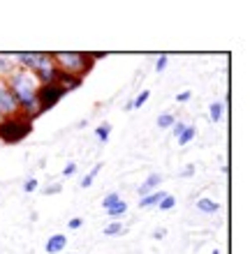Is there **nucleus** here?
<instances>
[{
  "label": "nucleus",
  "instance_id": "obj_31",
  "mask_svg": "<svg viewBox=\"0 0 250 254\" xmlns=\"http://www.w3.org/2000/svg\"><path fill=\"white\" fill-rule=\"evenodd\" d=\"M165 234H167V231H165V229H158L156 234H153V238H158V241H160V238H165Z\"/></svg>",
  "mask_w": 250,
  "mask_h": 254
},
{
  "label": "nucleus",
  "instance_id": "obj_29",
  "mask_svg": "<svg viewBox=\"0 0 250 254\" xmlns=\"http://www.w3.org/2000/svg\"><path fill=\"white\" fill-rule=\"evenodd\" d=\"M181 176L183 178H192V176H195V164H188V167L181 171Z\"/></svg>",
  "mask_w": 250,
  "mask_h": 254
},
{
  "label": "nucleus",
  "instance_id": "obj_1",
  "mask_svg": "<svg viewBox=\"0 0 250 254\" xmlns=\"http://www.w3.org/2000/svg\"><path fill=\"white\" fill-rule=\"evenodd\" d=\"M7 90L14 95V100L19 104L21 114L30 116V118H37V102H35V95H37V88H40V81L35 79V74H30L28 69H21L16 67L9 76L5 79Z\"/></svg>",
  "mask_w": 250,
  "mask_h": 254
},
{
  "label": "nucleus",
  "instance_id": "obj_10",
  "mask_svg": "<svg viewBox=\"0 0 250 254\" xmlns=\"http://www.w3.org/2000/svg\"><path fill=\"white\" fill-rule=\"evenodd\" d=\"M16 69V61L14 56H7V54H0V79L5 81L9 74Z\"/></svg>",
  "mask_w": 250,
  "mask_h": 254
},
{
  "label": "nucleus",
  "instance_id": "obj_8",
  "mask_svg": "<svg viewBox=\"0 0 250 254\" xmlns=\"http://www.w3.org/2000/svg\"><path fill=\"white\" fill-rule=\"evenodd\" d=\"M65 248H68V236L65 234H54L44 243V252L47 254H61Z\"/></svg>",
  "mask_w": 250,
  "mask_h": 254
},
{
  "label": "nucleus",
  "instance_id": "obj_33",
  "mask_svg": "<svg viewBox=\"0 0 250 254\" xmlns=\"http://www.w3.org/2000/svg\"><path fill=\"white\" fill-rule=\"evenodd\" d=\"M211 254H220V250H213V252H211Z\"/></svg>",
  "mask_w": 250,
  "mask_h": 254
},
{
  "label": "nucleus",
  "instance_id": "obj_23",
  "mask_svg": "<svg viewBox=\"0 0 250 254\" xmlns=\"http://www.w3.org/2000/svg\"><path fill=\"white\" fill-rule=\"evenodd\" d=\"M75 174H77V164H75V162H68V164H65V169H63V178H72Z\"/></svg>",
  "mask_w": 250,
  "mask_h": 254
},
{
  "label": "nucleus",
  "instance_id": "obj_20",
  "mask_svg": "<svg viewBox=\"0 0 250 254\" xmlns=\"http://www.w3.org/2000/svg\"><path fill=\"white\" fill-rule=\"evenodd\" d=\"M118 201H121V194H118V192H109L107 196L102 199V208L107 210V208H111L114 203H118Z\"/></svg>",
  "mask_w": 250,
  "mask_h": 254
},
{
  "label": "nucleus",
  "instance_id": "obj_26",
  "mask_svg": "<svg viewBox=\"0 0 250 254\" xmlns=\"http://www.w3.org/2000/svg\"><path fill=\"white\" fill-rule=\"evenodd\" d=\"M183 129H185V123H183V121H176L174 125H171V134H174L176 139L181 136V132H183Z\"/></svg>",
  "mask_w": 250,
  "mask_h": 254
},
{
  "label": "nucleus",
  "instance_id": "obj_32",
  "mask_svg": "<svg viewBox=\"0 0 250 254\" xmlns=\"http://www.w3.org/2000/svg\"><path fill=\"white\" fill-rule=\"evenodd\" d=\"M5 88H7V86H5V81H2V79H0V95H2V93H5Z\"/></svg>",
  "mask_w": 250,
  "mask_h": 254
},
{
  "label": "nucleus",
  "instance_id": "obj_15",
  "mask_svg": "<svg viewBox=\"0 0 250 254\" xmlns=\"http://www.w3.org/2000/svg\"><path fill=\"white\" fill-rule=\"evenodd\" d=\"M195 136H197V129H195V125H185V129L181 132V136H178V146H188V143H192L195 141Z\"/></svg>",
  "mask_w": 250,
  "mask_h": 254
},
{
  "label": "nucleus",
  "instance_id": "obj_21",
  "mask_svg": "<svg viewBox=\"0 0 250 254\" xmlns=\"http://www.w3.org/2000/svg\"><path fill=\"white\" fill-rule=\"evenodd\" d=\"M149 97H151V90H149V88H146V90H142V93H139V95H137V97H135V100H132V109H139V107H144Z\"/></svg>",
  "mask_w": 250,
  "mask_h": 254
},
{
  "label": "nucleus",
  "instance_id": "obj_4",
  "mask_svg": "<svg viewBox=\"0 0 250 254\" xmlns=\"http://www.w3.org/2000/svg\"><path fill=\"white\" fill-rule=\"evenodd\" d=\"M33 125L35 121L30 116L26 114H16L12 118H2L0 121V141L2 143H21V141H26V136L33 134Z\"/></svg>",
  "mask_w": 250,
  "mask_h": 254
},
{
  "label": "nucleus",
  "instance_id": "obj_30",
  "mask_svg": "<svg viewBox=\"0 0 250 254\" xmlns=\"http://www.w3.org/2000/svg\"><path fill=\"white\" fill-rule=\"evenodd\" d=\"M165 67H167V56H160L158 63H156V72H163Z\"/></svg>",
  "mask_w": 250,
  "mask_h": 254
},
{
  "label": "nucleus",
  "instance_id": "obj_25",
  "mask_svg": "<svg viewBox=\"0 0 250 254\" xmlns=\"http://www.w3.org/2000/svg\"><path fill=\"white\" fill-rule=\"evenodd\" d=\"M35 190H37V178H28L26 183H23V192H35Z\"/></svg>",
  "mask_w": 250,
  "mask_h": 254
},
{
  "label": "nucleus",
  "instance_id": "obj_5",
  "mask_svg": "<svg viewBox=\"0 0 250 254\" xmlns=\"http://www.w3.org/2000/svg\"><path fill=\"white\" fill-rule=\"evenodd\" d=\"M65 90H63L58 83H44V86L37 88V95H35V102H37V118H40L42 114H47V111H51V109L58 104V102L65 97Z\"/></svg>",
  "mask_w": 250,
  "mask_h": 254
},
{
  "label": "nucleus",
  "instance_id": "obj_28",
  "mask_svg": "<svg viewBox=\"0 0 250 254\" xmlns=\"http://www.w3.org/2000/svg\"><path fill=\"white\" fill-rule=\"evenodd\" d=\"M83 227V220L82 217H72V220L68 222V229H82Z\"/></svg>",
  "mask_w": 250,
  "mask_h": 254
},
{
  "label": "nucleus",
  "instance_id": "obj_12",
  "mask_svg": "<svg viewBox=\"0 0 250 254\" xmlns=\"http://www.w3.org/2000/svg\"><path fill=\"white\" fill-rule=\"evenodd\" d=\"M223 116H225V102H223V100L211 102V107H209V118H211V123H220V121H223Z\"/></svg>",
  "mask_w": 250,
  "mask_h": 254
},
{
  "label": "nucleus",
  "instance_id": "obj_16",
  "mask_svg": "<svg viewBox=\"0 0 250 254\" xmlns=\"http://www.w3.org/2000/svg\"><path fill=\"white\" fill-rule=\"evenodd\" d=\"M109 134H111V125H109V123H100V125L95 127V136H97L100 143H107Z\"/></svg>",
  "mask_w": 250,
  "mask_h": 254
},
{
  "label": "nucleus",
  "instance_id": "obj_2",
  "mask_svg": "<svg viewBox=\"0 0 250 254\" xmlns=\"http://www.w3.org/2000/svg\"><path fill=\"white\" fill-rule=\"evenodd\" d=\"M14 61H16V67L35 74V79L40 81V86L54 83L56 76H58V67H56L51 54H44V51H21V54L14 56Z\"/></svg>",
  "mask_w": 250,
  "mask_h": 254
},
{
  "label": "nucleus",
  "instance_id": "obj_18",
  "mask_svg": "<svg viewBox=\"0 0 250 254\" xmlns=\"http://www.w3.org/2000/svg\"><path fill=\"white\" fill-rule=\"evenodd\" d=\"M102 167H104V164H102V162H97V164H95V167H93V171H90V174H88V176H83V178H82V188H83V190H88V188H90V185H93L95 176H97V174H100V171H102Z\"/></svg>",
  "mask_w": 250,
  "mask_h": 254
},
{
  "label": "nucleus",
  "instance_id": "obj_14",
  "mask_svg": "<svg viewBox=\"0 0 250 254\" xmlns=\"http://www.w3.org/2000/svg\"><path fill=\"white\" fill-rule=\"evenodd\" d=\"M128 213V201H118V203H114L111 208H107V215L111 217V220H118V217H123V215Z\"/></svg>",
  "mask_w": 250,
  "mask_h": 254
},
{
  "label": "nucleus",
  "instance_id": "obj_9",
  "mask_svg": "<svg viewBox=\"0 0 250 254\" xmlns=\"http://www.w3.org/2000/svg\"><path fill=\"white\" fill-rule=\"evenodd\" d=\"M160 183H163V174H149L146 176V181L139 185V196H146V194H151V192H156L158 188H160Z\"/></svg>",
  "mask_w": 250,
  "mask_h": 254
},
{
  "label": "nucleus",
  "instance_id": "obj_6",
  "mask_svg": "<svg viewBox=\"0 0 250 254\" xmlns=\"http://www.w3.org/2000/svg\"><path fill=\"white\" fill-rule=\"evenodd\" d=\"M16 114H21L19 104L14 100V95L5 88V93L0 95V121H2V118H12V116H16Z\"/></svg>",
  "mask_w": 250,
  "mask_h": 254
},
{
  "label": "nucleus",
  "instance_id": "obj_27",
  "mask_svg": "<svg viewBox=\"0 0 250 254\" xmlns=\"http://www.w3.org/2000/svg\"><path fill=\"white\" fill-rule=\"evenodd\" d=\"M190 97H192V90H183V93H178V95H176L174 100L178 102V104H183V102H188Z\"/></svg>",
  "mask_w": 250,
  "mask_h": 254
},
{
  "label": "nucleus",
  "instance_id": "obj_19",
  "mask_svg": "<svg viewBox=\"0 0 250 254\" xmlns=\"http://www.w3.org/2000/svg\"><path fill=\"white\" fill-rule=\"evenodd\" d=\"M121 234H125V227H123L118 220L109 222L107 229H104V236H121Z\"/></svg>",
  "mask_w": 250,
  "mask_h": 254
},
{
  "label": "nucleus",
  "instance_id": "obj_13",
  "mask_svg": "<svg viewBox=\"0 0 250 254\" xmlns=\"http://www.w3.org/2000/svg\"><path fill=\"white\" fill-rule=\"evenodd\" d=\"M163 196H165V192H160V190L146 194V196H142V199H139V208H153V206H158V203L163 201Z\"/></svg>",
  "mask_w": 250,
  "mask_h": 254
},
{
  "label": "nucleus",
  "instance_id": "obj_11",
  "mask_svg": "<svg viewBox=\"0 0 250 254\" xmlns=\"http://www.w3.org/2000/svg\"><path fill=\"white\" fill-rule=\"evenodd\" d=\"M197 210H202V213H206V215H213L220 210V203L209 199V196H202V199H197Z\"/></svg>",
  "mask_w": 250,
  "mask_h": 254
},
{
  "label": "nucleus",
  "instance_id": "obj_7",
  "mask_svg": "<svg viewBox=\"0 0 250 254\" xmlns=\"http://www.w3.org/2000/svg\"><path fill=\"white\" fill-rule=\"evenodd\" d=\"M56 83L65 90V93H72V90H77V88L83 86V79H79V76H72V74H65V72H58V76H56Z\"/></svg>",
  "mask_w": 250,
  "mask_h": 254
},
{
  "label": "nucleus",
  "instance_id": "obj_24",
  "mask_svg": "<svg viewBox=\"0 0 250 254\" xmlns=\"http://www.w3.org/2000/svg\"><path fill=\"white\" fill-rule=\"evenodd\" d=\"M63 190V185L61 183H54V185H47V188H44V192L42 194H47V196H51V194H58Z\"/></svg>",
  "mask_w": 250,
  "mask_h": 254
},
{
  "label": "nucleus",
  "instance_id": "obj_3",
  "mask_svg": "<svg viewBox=\"0 0 250 254\" xmlns=\"http://www.w3.org/2000/svg\"><path fill=\"white\" fill-rule=\"evenodd\" d=\"M51 56H54L58 72L72 74V76H79V79H86V74L95 67V61L90 58V54H83V51H56Z\"/></svg>",
  "mask_w": 250,
  "mask_h": 254
},
{
  "label": "nucleus",
  "instance_id": "obj_22",
  "mask_svg": "<svg viewBox=\"0 0 250 254\" xmlns=\"http://www.w3.org/2000/svg\"><path fill=\"white\" fill-rule=\"evenodd\" d=\"M174 206H176V196H171V194H165L163 201L158 203V208H160V210H171Z\"/></svg>",
  "mask_w": 250,
  "mask_h": 254
},
{
  "label": "nucleus",
  "instance_id": "obj_17",
  "mask_svg": "<svg viewBox=\"0 0 250 254\" xmlns=\"http://www.w3.org/2000/svg\"><path fill=\"white\" fill-rule=\"evenodd\" d=\"M178 121V118H176L174 114H160L158 116V127H160V129H171V125H174V123Z\"/></svg>",
  "mask_w": 250,
  "mask_h": 254
}]
</instances>
